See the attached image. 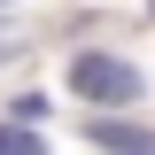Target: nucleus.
<instances>
[{
	"instance_id": "obj_1",
	"label": "nucleus",
	"mask_w": 155,
	"mask_h": 155,
	"mask_svg": "<svg viewBox=\"0 0 155 155\" xmlns=\"http://www.w3.org/2000/svg\"><path fill=\"white\" fill-rule=\"evenodd\" d=\"M70 93H85L93 109H132L140 101V70L124 54H78L70 62Z\"/></svg>"
},
{
	"instance_id": "obj_2",
	"label": "nucleus",
	"mask_w": 155,
	"mask_h": 155,
	"mask_svg": "<svg viewBox=\"0 0 155 155\" xmlns=\"http://www.w3.org/2000/svg\"><path fill=\"white\" fill-rule=\"evenodd\" d=\"M0 155H47V147H39V132L16 116V124H0Z\"/></svg>"
},
{
	"instance_id": "obj_3",
	"label": "nucleus",
	"mask_w": 155,
	"mask_h": 155,
	"mask_svg": "<svg viewBox=\"0 0 155 155\" xmlns=\"http://www.w3.org/2000/svg\"><path fill=\"white\" fill-rule=\"evenodd\" d=\"M101 140H109L116 155H155V140H132V132H101Z\"/></svg>"
},
{
	"instance_id": "obj_4",
	"label": "nucleus",
	"mask_w": 155,
	"mask_h": 155,
	"mask_svg": "<svg viewBox=\"0 0 155 155\" xmlns=\"http://www.w3.org/2000/svg\"><path fill=\"white\" fill-rule=\"evenodd\" d=\"M8 47H16V39H0V54H8Z\"/></svg>"
},
{
	"instance_id": "obj_5",
	"label": "nucleus",
	"mask_w": 155,
	"mask_h": 155,
	"mask_svg": "<svg viewBox=\"0 0 155 155\" xmlns=\"http://www.w3.org/2000/svg\"><path fill=\"white\" fill-rule=\"evenodd\" d=\"M147 8H155V0H147Z\"/></svg>"
}]
</instances>
